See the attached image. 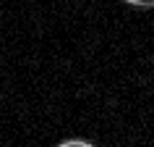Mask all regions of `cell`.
<instances>
[{"instance_id": "1", "label": "cell", "mask_w": 154, "mask_h": 147, "mask_svg": "<svg viewBox=\"0 0 154 147\" xmlns=\"http://www.w3.org/2000/svg\"><path fill=\"white\" fill-rule=\"evenodd\" d=\"M57 147H94V145L86 142V139H65V142H60Z\"/></svg>"}, {"instance_id": "2", "label": "cell", "mask_w": 154, "mask_h": 147, "mask_svg": "<svg viewBox=\"0 0 154 147\" xmlns=\"http://www.w3.org/2000/svg\"><path fill=\"white\" fill-rule=\"evenodd\" d=\"M131 5H138V8H154V0H125Z\"/></svg>"}]
</instances>
